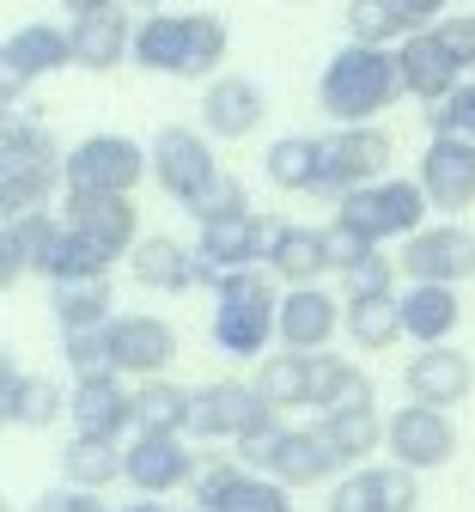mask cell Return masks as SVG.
<instances>
[{"instance_id":"cell-1","label":"cell","mask_w":475,"mask_h":512,"mask_svg":"<svg viewBox=\"0 0 475 512\" xmlns=\"http://www.w3.org/2000/svg\"><path fill=\"white\" fill-rule=\"evenodd\" d=\"M134 61H141L147 74L208 80L226 61V25L214 13H153L134 31Z\"/></svg>"},{"instance_id":"cell-2","label":"cell","mask_w":475,"mask_h":512,"mask_svg":"<svg viewBox=\"0 0 475 512\" xmlns=\"http://www.w3.org/2000/svg\"><path fill=\"white\" fill-rule=\"evenodd\" d=\"M317 98L335 122H372L378 110H390L402 98V68H396V55L378 49V43H348V49H335L329 55V68L317 80Z\"/></svg>"},{"instance_id":"cell-3","label":"cell","mask_w":475,"mask_h":512,"mask_svg":"<svg viewBox=\"0 0 475 512\" xmlns=\"http://www.w3.org/2000/svg\"><path fill=\"white\" fill-rule=\"evenodd\" d=\"M214 342L232 354V360H262L268 342L281 336V293H275V275L262 269H238L226 287H214Z\"/></svg>"},{"instance_id":"cell-4","label":"cell","mask_w":475,"mask_h":512,"mask_svg":"<svg viewBox=\"0 0 475 512\" xmlns=\"http://www.w3.org/2000/svg\"><path fill=\"white\" fill-rule=\"evenodd\" d=\"M238 464L275 476L287 488H317L342 458H335V445L323 439V427H281V421H268L262 433L238 439Z\"/></svg>"},{"instance_id":"cell-5","label":"cell","mask_w":475,"mask_h":512,"mask_svg":"<svg viewBox=\"0 0 475 512\" xmlns=\"http://www.w3.org/2000/svg\"><path fill=\"white\" fill-rule=\"evenodd\" d=\"M335 208H342L335 220L360 226L372 244H384V238H415L421 220H427V189L409 183V177H378V183L354 189V196H342Z\"/></svg>"},{"instance_id":"cell-6","label":"cell","mask_w":475,"mask_h":512,"mask_svg":"<svg viewBox=\"0 0 475 512\" xmlns=\"http://www.w3.org/2000/svg\"><path fill=\"white\" fill-rule=\"evenodd\" d=\"M147 171H153V153H141L122 135H92L67 153L61 183H67V196H128Z\"/></svg>"},{"instance_id":"cell-7","label":"cell","mask_w":475,"mask_h":512,"mask_svg":"<svg viewBox=\"0 0 475 512\" xmlns=\"http://www.w3.org/2000/svg\"><path fill=\"white\" fill-rule=\"evenodd\" d=\"M384 165H390V135L372 128V122H348V128H335V135H323V171H317L311 196L342 202V196H354V189L378 183Z\"/></svg>"},{"instance_id":"cell-8","label":"cell","mask_w":475,"mask_h":512,"mask_svg":"<svg viewBox=\"0 0 475 512\" xmlns=\"http://www.w3.org/2000/svg\"><path fill=\"white\" fill-rule=\"evenodd\" d=\"M281 409L268 403L256 384H238V378H214V384H201L195 403H189V433L195 439H250L262 433L268 421H275Z\"/></svg>"},{"instance_id":"cell-9","label":"cell","mask_w":475,"mask_h":512,"mask_svg":"<svg viewBox=\"0 0 475 512\" xmlns=\"http://www.w3.org/2000/svg\"><path fill=\"white\" fill-rule=\"evenodd\" d=\"M268 226H275V220H256V214L201 220V238H195V269H201V287H226L238 269H256L262 256H268Z\"/></svg>"},{"instance_id":"cell-10","label":"cell","mask_w":475,"mask_h":512,"mask_svg":"<svg viewBox=\"0 0 475 512\" xmlns=\"http://www.w3.org/2000/svg\"><path fill=\"white\" fill-rule=\"evenodd\" d=\"M195 512H293V500H287V482L214 458L195 470Z\"/></svg>"},{"instance_id":"cell-11","label":"cell","mask_w":475,"mask_h":512,"mask_svg":"<svg viewBox=\"0 0 475 512\" xmlns=\"http://www.w3.org/2000/svg\"><path fill=\"white\" fill-rule=\"evenodd\" d=\"M153 177H159V189H165L171 202L195 208L220 183L208 135H195V128H159V141H153Z\"/></svg>"},{"instance_id":"cell-12","label":"cell","mask_w":475,"mask_h":512,"mask_svg":"<svg viewBox=\"0 0 475 512\" xmlns=\"http://www.w3.org/2000/svg\"><path fill=\"white\" fill-rule=\"evenodd\" d=\"M384 445H390V458H396V464H409V470H439V464H451V452H457L451 409L402 403V409L384 421Z\"/></svg>"},{"instance_id":"cell-13","label":"cell","mask_w":475,"mask_h":512,"mask_svg":"<svg viewBox=\"0 0 475 512\" xmlns=\"http://www.w3.org/2000/svg\"><path fill=\"white\" fill-rule=\"evenodd\" d=\"M402 275L409 281H439V287H457L475 275V232L463 226H421L415 238H402Z\"/></svg>"},{"instance_id":"cell-14","label":"cell","mask_w":475,"mask_h":512,"mask_svg":"<svg viewBox=\"0 0 475 512\" xmlns=\"http://www.w3.org/2000/svg\"><path fill=\"white\" fill-rule=\"evenodd\" d=\"M396 68H402V92H415L421 104H445L463 86V55L433 31H415L396 43Z\"/></svg>"},{"instance_id":"cell-15","label":"cell","mask_w":475,"mask_h":512,"mask_svg":"<svg viewBox=\"0 0 475 512\" xmlns=\"http://www.w3.org/2000/svg\"><path fill=\"white\" fill-rule=\"evenodd\" d=\"M0 61H7L0 92H7V104H19V92H25L37 74L74 68V37H67L61 25H19V31L7 37V49H0Z\"/></svg>"},{"instance_id":"cell-16","label":"cell","mask_w":475,"mask_h":512,"mask_svg":"<svg viewBox=\"0 0 475 512\" xmlns=\"http://www.w3.org/2000/svg\"><path fill=\"white\" fill-rule=\"evenodd\" d=\"M195 452H183V433H134V445H122V482H134L141 494H171L183 482H195Z\"/></svg>"},{"instance_id":"cell-17","label":"cell","mask_w":475,"mask_h":512,"mask_svg":"<svg viewBox=\"0 0 475 512\" xmlns=\"http://www.w3.org/2000/svg\"><path fill=\"white\" fill-rule=\"evenodd\" d=\"M415 183L427 189L433 208L463 214V208L475 202V147L457 141V135H433L427 153H421V177H415Z\"/></svg>"},{"instance_id":"cell-18","label":"cell","mask_w":475,"mask_h":512,"mask_svg":"<svg viewBox=\"0 0 475 512\" xmlns=\"http://www.w3.org/2000/svg\"><path fill=\"white\" fill-rule=\"evenodd\" d=\"M67 415H74L80 439L122 445V433L134 427V391H122V378H80L67 397Z\"/></svg>"},{"instance_id":"cell-19","label":"cell","mask_w":475,"mask_h":512,"mask_svg":"<svg viewBox=\"0 0 475 512\" xmlns=\"http://www.w3.org/2000/svg\"><path fill=\"white\" fill-rule=\"evenodd\" d=\"M67 220L55 214H19L7 220V238H0V275L19 281V275H55V256H61Z\"/></svg>"},{"instance_id":"cell-20","label":"cell","mask_w":475,"mask_h":512,"mask_svg":"<svg viewBox=\"0 0 475 512\" xmlns=\"http://www.w3.org/2000/svg\"><path fill=\"white\" fill-rule=\"evenodd\" d=\"M110 348H116V372H134V378H159L171 360H177V330L165 317H116L110 324Z\"/></svg>"},{"instance_id":"cell-21","label":"cell","mask_w":475,"mask_h":512,"mask_svg":"<svg viewBox=\"0 0 475 512\" xmlns=\"http://www.w3.org/2000/svg\"><path fill=\"white\" fill-rule=\"evenodd\" d=\"M402 384H409V403H433V409H451L469 397V384H475V366L463 348L439 342V348H421L409 360V372H402Z\"/></svg>"},{"instance_id":"cell-22","label":"cell","mask_w":475,"mask_h":512,"mask_svg":"<svg viewBox=\"0 0 475 512\" xmlns=\"http://www.w3.org/2000/svg\"><path fill=\"white\" fill-rule=\"evenodd\" d=\"M268 275H281L287 287H317L335 263H329V232L317 226H268Z\"/></svg>"},{"instance_id":"cell-23","label":"cell","mask_w":475,"mask_h":512,"mask_svg":"<svg viewBox=\"0 0 475 512\" xmlns=\"http://www.w3.org/2000/svg\"><path fill=\"white\" fill-rule=\"evenodd\" d=\"M67 226H74L86 244H98L110 263L141 244L134 238V202L128 196H67Z\"/></svg>"},{"instance_id":"cell-24","label":"cell","mask_w":475,"mask_h":512,"mask_svg":"<svg viewBox=\"0 0 475 512\" xmlns=\"http://www.w3.org/2000/svg\"><path fill=\"white\" fill-rule=\"evenodd\" d=\"M262 116H268V98H262V86L244 80V74L214 80L208 98H201V122H208V135H220V141H244V135H256Z\"/></svg>"},{"instance_id":"cell-25","label":"cell","mask_w":475,"mask_h":512,"mask_svg":"<svg viewBox=\"0 0 475 512\" xmlns=\"http://www.w3.org/2000/svg\"><path fill=\"white\" fill-rule=\"evenodd\" d=\"M67 37H74V68H92V74H110L116 61L134 49V25H128L122 7L80 13L74 25H67Z\"/></svg>"},{"instance_id":"cell-26","label":"cell","mask_w":475,"mask_h":512,"mask_svg":"<svg viewBox=\"0 0 475 512\" xmlns=\"http://www.w3.org/2000/svg\"><path fill=\"white\" fill-rule=\"evenodd\" d=\"M335 324H342V311L323 287H293L281 293V348H299V354H317L329 348Z\"/></svg>"},{"instance_id":"cell-27","label":"cell","mask_w":475,"mask_h":512,"mask_svg":"<svg viewBox=\"0 0 475 512\" xmlns=\"http://www.w3.org/2000/svg\"><path fill=\"white\" fill-rule=\"evenodd\" d=\"M463 324V305H457V287H439V281H415L402 293V330L421 348H439L451 342V330Z\"/></svg>"},{"instance_id":"cell-28","label":"cell","mask_w":475,"mask_h":512,"mask_svg":"<svg viewBox=\"0 0 475 512\" xmlns=\"http://www.w3.org/2000/svg\"><path fill=\"white\" fill-rule=\"evenodd\" d=\"M128 269H134V281L153 287V293H189V287H201L195 250H183L177 238H141V244L128 250Z\"/></svg>"},{"instance_id":"cell-29","label":"cell","mask_w":475,"mask_h":512,"mask_svg":"<svg viewBox=\"0 0 475 512\" xmlns=\"http://www.w3.org/2000/svg\"><path fill=\"white\" fill-rule=\"evenodd\" d=\"M311 409L317 415H348V409H372V378L354 360L335 354H311Z\"/></svg>"},{"instance_id":"cell-30","label":"cell","mask_w":475,"mask_h":512,"mask_svg":"<svg viewBox=\"0 0 475 512\" xmlns=\"http://www.w3.org/2000/svg\"><path fill=\"white\" fill-rule=\"evenodd\" d=\"M342 324H348L354 348H366V354H384V348H396L402 336H409L402 330V299L396 293H348Z\"/></svg>"},{"instance_id":"cell-31","label":"cell","mask_w":475,"mask_h":512,"mask_svg":"<svg viewBox=\"0 0 475 512\" xmlns=\"http://www.w3.org/2000/svg\"><path fill=\"white\" fill-rule=\"evenodd\" d=\"M49 305L61 317V330H110V275H67L49 281Z\"/></svg>"},{"instance_id":"cell-32","label":"cell","mask_w":475,"mask_h":512,"mask_svg":"<svg viewBox=\"0 0 475 512\" xmlns=\"http://www.w3.org/2000/svg\"><path fill=\"white\" fill-rule=\"evenodd\" d=\"M189 403L195 391L165 378H141L134 384V433H189Z\"/></svg>"},{"instance_id":"cell-33","label":"cell","mask_w":475,"mask_h":512,"mask_svg":"<svg viewBox=\"0 0 475 512\" xmlns=\"http://www.w3.org/2000/svg\"><path fill=\"white\" fill-rule=\"evenodd\" d=\"M61 147L43 122L31 116H7V128H0V171H61Z\"/></svg>"},{"instance_id":"cell-34","label":"cell","mask_w":475,"mask_h":512,"mask_svg":"<svg viewBox=\"0 0 475 512\" xmlns=\"http://www.w3.org/2000/svg\"><path fill=\"white\" fill-rule=\"evenodd\" d=\"M256 391L275 403V409H311V354L287 348V354H262L256 366Z\"/></svg>"},{"instance_id":"cell-35","label":"cell","mask_w":475,"mask_h":512,"mask_svg":"<svg viewBox=\"0 0 475 512\" xmlns=\"http://www.w3.org/2000/svg\"><path fill=\"white\" fill-rule=\"evenodd\" d=\"M61 482L104 494L110 482H122V452H116V445H98V439H80L74 433V439L61 445Z\"/></svg>"},{"instance_id":"cell-36","label":"cell","mask_w":475,"mask_h":512,"mask_svg":"<svg viewBox=\"0 0 475 512\" xmlns=\"http://www.w3.org/2000/svg\"><path fill=\"white\" fill-rule=\"evenodd\" d=\"M262 171H268V183L275 189H317V171H323V141H311V135H287V141H275L262 153Z\"/></svg>"},{"instance_id":"cell-37","label":"cell","mask_w":475,"mask_h":512,"mask_svg":"<svg viewBox=\"0 0 475 512\" xmlns=\"http://www.w3.org/2000/svg\"><path fill=\"white\" fill-rule=\"evenodd\" d=\"M0 397H7V421H13V427H49V421L67 409L49 378H25L13 360H7V384H0Z\"/></svg>"},{"instance_id":"cell-38","label":"cell","mask_w":475,"mask_h":512,"mask_svg":"<svg viewBox=\"0 0 475 512\" xmlns=\"http://www.w3.org/2000/svg\"><path fill=\"white\" fill-rule=\"evenodd\" d=\"M348 31H354V43L390 49V43H402V37H415V19L402 13L396 0H348Z\"/></svg>"},{"instance_id":"cell-39","label":"cell","mask_w":475,"mask_h":512,"mask_svg":"<svg viewBox=\"0 0 475 512\" xmlns=\"http://www.w3.org/2000/svg\"><path fill=\"white\" fill-rule=\"evenodd\" d=\"M378 409H348V415H323V439L335 445L342 464H366L378 452Z\"/></svg>"},{"instance_id":"cell-40","label":"cell","mask_w":475,"mask_h":512,"mask_svg":"<svg viewBox=\"0 0 475 512\" xmlns=\"http://www.w3.org/2000/svg\"><path fill=\"white\" fill-rule=\"evenodd\" d=\"M61 354H67V366H74V378H122L110 330H61Z\"/></svg>"},{"instance_id":"cell-41","label":"cell","mask_w":475,"mask_h":512,"mask_svg":"<svg viewBox=\"0 0 475 512\" xmlns=\"http://www.w3.org/2000/svg\"><path fill=\"white\" fill-rule=\"evenodd\" d=\"M372 476H378V500H384V512H415V506H421V482H415L409 464H396V458H390V464H378Z\"/></svg>"},{"instance_id":"cell-42","label":"cell","mask_w":475,"mask_h":512,"mask_svg":"<svg viewBox=\"0 0 475 512\" xmlns=\"http://www.w3.org/2000/svg\"><path fill=\"white\" fill-rule=\"evenodd\" d=\"M433 135H457L475 147V86H457L445 104H433Z\"/></svg>"},{"instance_id":"cell-43","label":"cell","mask_w":475,"mask_h":512,"mask_svg":"<svg viewBox=\"0 0 475 512\" xmlns=\"http://www.w3.org/2000/svg\"><path fill=\"white\" fill-rule=\"evenodd\" d=\"M329 512H384V500H378V476H372V470L342 476V482L329 488Z\"/></svg>"},{"instance_id":"cell-44","label":"cell","mask_w":475,"mask_h":512,"mask_svg":"<svg viewBox=\"0 0 475 512\" xmlns=\"http://www.w3.org/2000/svg\"><path fill=\"white\" fill-rule=\"evenodd\" d=\"M189 214H195V220H226V214H250V189H244L238 177H226V171H220V183H214V189H208V196H201V202H195Z\"/></svg>"},{"instance_id":"cell-45","label":"cell","mask_w":475,"mask_h":512,"mask_svg":"<svg viewBox=\"0 0 475 512\" xmlns=\"http://www.w3.org/2000/svg\"><path fill=\"white\" fill-rule=\"evenodd\" d=\"M372 250H378V244H372V238H366L360 226H348V220H335V226H329V263L342 269V275H348L354 263H366Z\"/></svg>"},{"instance_id":"cell-46","label":"cell","mask_w":475,"mask_h":512,"mask_svg":"<svg viewBox=\"0 0 475 512\" xmlns=\"http://www.w3.org/2000/svg\"><path fill=\"white\" fill-rule=\"evenodd\" d=\"M396 269H402V263H390L384 250H372L366 263H354V269H348V293H390Z\"/></svg>"},{"instance_id":"cell-47","label":"cell","mask_w":475,"mask_h":512,"mask_svg":"<svg viewBox=\"0 0 475 512\" xmlns=\"http://www.w3.org/2000/svg\"><path fill=\"white\" fill-rule=\"evenodd\" d=\"M37 512H110L92 488H49V494H37Z\"/></svg>"},{"instance_id":"cell-48","label":"cell","mask_w":475,"mask_h":512,"mask_svg":"<svg viewBox=\"0 0 475 512\" xmlns=\"http://www.w3.org/2000/svg\"><path fill=\"white\" fill-rule=\"evenodd\" d=\"M439 37L463 55V68H475V13H457V19H445L439 25Z\"/></svg>"},{"instance_id":"cell-49","label":"cell","mask_w":475,"mask_h":512,"mask_svg":"<svg viewBox=\"0 0 475 512\" xmlns=\"http://www.w3.org/2000/svg\"><path fill=\"white\" fill-rule=\"evenodd\" d=\"M396 7L415 19V31H433V19H439V13L451 7V0H396Z\"/></svg>"},{"instance_id":"cell-50","label":"cell","mask_w":475,"mask_h":512,"mask_svg":"<svg viewBox=\"0 0 475 512\" xmlns=\"http://www.w3.org/2000/svg\"><path fill=\"white\" fill-rule=\"evenodd\" d=\"M61 7L80 19V13H104V7H116V0H61Z\"/></svg>"},{"instance_id":"cell-51","label":"cell","mask_w":475,"mask_h":512,"mask_svg":"<svg viewBox=\"0 0 475 512\" xmlns=\"http://www.w3.org/2000/svg\"><path fill=\"white\" fill-rule=\"evenodd\" d=\"M128 7H165V0H128Z\"/></svg>"},{"instance_id":"cell-52","label":"cell","mask_w":475,"mask_h":512,"mask_svg":"<svg viewBox=\"0 0 475 512\" xmlns=\"http://www.w3.org/2000/svg\"><path fill=\"white\" fill-rule=\"evenodd\" d=\"M128 512H171V506H128Z\"/></svg>"}]
</instances>
